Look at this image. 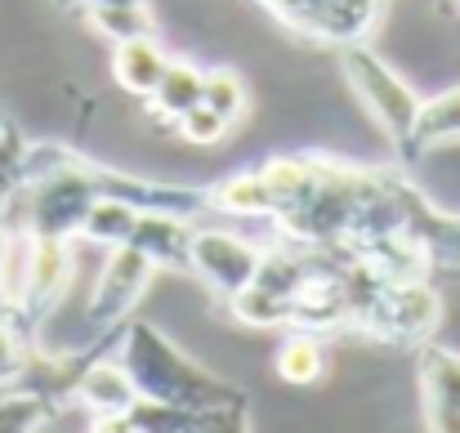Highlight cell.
Wrapping results in <instances>:
<instances>
[{
    "mask_svg": "<svg viewBox=\"0 0 460 433\" xmlns=\"http://www.w3.org/2000/svg\"><path fill=\"white\" fill-rule=\"evenodd\" d=\"M90 22L117 45V40H130V36H153V9L148 4H94L90 9Z\"/></svg>",
    "mask_w": 460,
    "mask_h": 433,
    "instance_id": "4fadbf2b",
    "label": "cell"
},
{
    "mask_svg": "<svg viewBox=\"0 0 460 433\" xmlns=\"http://www.w3.org/2000/svg\"><path fill=\"white\" fill-rule=\"evenodd\" d=\"M264 4L291 31H300L317 45H331V49L367 40L376 22V0H264Z\"/></svg>",
    "mask_w": 460,
    "mask_h": 433,
    "instance_id": "277c9868",
    "label": "cell"
},
{
    "mask_svg": "<svg viewBox=\"0 0 460 433\" xmlns=\"http://www.w3.org/2000/svg\"><path fill=\"white\" fill-rule=\"evenodd\" d=\"M326 371V335L317 331H287L278 344V376L291 384H313Z\"/></svg>",
    "mask_w": 460,
    "mask_h": 433,
    "instance_id": "8fae6325",
    "label": "cell"
},
{
    "mask_svg": "<svg viewBox=\"0 0 460 433\" xmlns=\"http://www.w3.org/2000/svg\"><path fill=\"white\" fill-rule=\"evenodd\" d=\"M170 67V54L161 49V40L153 36H130V40H117V54H112V76L126 94L135 99H148L161 81V72Z\"/></svg>",
    "mask_w": 460,
    "mask_h": 433,
    "instance_id": "ba28073f",
    "label": "cell"
},
{
    "mask_svg": "<svg viewBox=\"0 0 460 433\" xmlns=\"http://www.w3.org/2000/svg\"><path fill=\"white\" fill-rule=\"evenodd\" d=\"M420 411L434 433H460V353L425 340L420 344Z\"/></svg>",
    "mask_w": 460,
    "mask_h": 433,
    "instance_id": "52a82bcc",
    "label": "cell"
},
{
    "mask_svg": "<svg viewBox=\"0 0 460 433\" xmlns=\"http://www.w3.org/2000/svg\"><path fill=\"white\" fill-rule=\"evenodd\" d=\"M72 4H85V9H94V4H148V0H72Z\"/></svg>",
    "mask_w": 460,
    "mask_h": 433,
    "instance_id": "2e32d148",
    "label": "cell"
},
{
    "mask_svg": "<svg viewBox=\"0 0 460 433\" xmlns=\"http://www.w3.org/2000/svg\"><path fill=\"white\" fill-rule=\"evenodd\" d=\"M117 358L126 362L139 398L183 407V411L201 416L210 429H246V407H251L246 393L224 384L219 376H210L206 367H197L156 326L126 317L121 340H117Z\"/></svg>",
    "mask_w": 460,
    "mask_h": 433,
    "instance_id": "6da1fadb",
    "label": "cell"
},
{
    "mask_svg": "<svg viewBox=\"0 0 460 433\" xmlns=\"http://www.w3.org/2000/svg\"><path fill=\"white\" fill-rule=\"evenodd\" d=\"M340 54H344V76H349L358 103L371 112V121L385 130V139L394 144V152L402 161H416V121H420V103L425 99L367 40H353Z\"/></svg>",
    "mask_w": 460,
    "mask_h": 433,
    "instance_id": "7a4b0ae2",
    "label": "cell"
},
{
    "mask_svg": "<svg viewBox=\"0 0 460 433\" xmlns=\"http://www.w3.org/2000/svg\"><path fill=\"white\" fill-rule=\"evenodd\" d=\"M72 402L90 411L94 429H112L139 402V389H135V380H130V371H126V362L117 353L81 358L76 380H72Z\"/></svg>",
    "mask_w": 460,
    "mask_h": 433,
    "instance_id": "8992f818",
    "label": "cell"
},
{
    "mask_svg": "<svg viewBox=\"0 0 460 433\" xmlns=\"http://www.w3.org/2000/svg\"><path fill=\"white\" fill-rule=\"evenodd\" d=\"M260 264H264V246H255L251 237H237V233H224V228H206V224L192 228L188 269L219 299L233 304L242 290L255 282Z\"/></svg>",
    "mask_w": 460,
    "mask_h": 433,
    "instance_id": "3957f363",
    "label": "cell"
},
{
    "mask_svg": "<svg viewBox=\"0 0 460 433\" xmlns=\"http://www.w3.org/2000/svg\"><path fill=\"white\" fill-rule=\"evenodd\" d=\"M206 197H210V210H224V215H242V219H269L273 215V197L260 179V165L219 179L215 188H206Z\"/></svg>",
    "mask_w": 460,
    "mask_h": 433,
    "instance_id": "30bf717a",
    "label": "cell"
},
{
    "mask_svg": "<svg viewBox=\"0 0 460 433\" xmlns=\"http://www.w3.org/2000/svg\"><path fill=\"white\" fill-rule=\"evenodd\" d=\"M153 273H156L153 255H144L139 246H112L108 264L99 269V282H94L85 317H90L94 326H103V331L121 326V322L135 313V304L144 299Z\"/></svg>",
    "mask_w": 460,
    "mask_h": 433,
    "instance_id": "5b68a950",
    "label": "cell"
},
{
    "mask_svg": "<svg viewBox=\"0 0 460 433\" xmlns=\"http://www.w3.org/2000/svg\"><path fill=\"white\" fill-rule=\"evenodd\" d=\"M174 130H179L188 144H201V147H206V144H219V139H224L233 126H228L219 112H210L206 103H192V108H188V112L174 121Z\"/></svg>",
    "mask_w": 460,
    "mask_h": 433,
    "instance_id": "9a60e30c",
    "label": "cell"
},
{
    "mask_svg": "<svg viewBox=\"0 0 460 433\" xmlns=\"http://www.w3.org/2000/svg\"><path fill=\"white\" fill-rule=\"evenodd\" d=\"M460 139V85L456 90H443L434 99L420 103V121H416V156L429 152V147L456 144Z\"/></svg>",
    "mask_w": 460,
    "mask_h": 433,
    "instance_id": "7c38bea8",
    "label": "cell"
},
{
    "mask_svg": "<svg viewBox=\"0 0 460 433\" xmlns=\"http://www.w3.org/2000/svg\"><path fill=\"white\" fill-rule=\"evenodd\" d=\"M201 103H206L210 112H219L228 126H237V121L246 117V81H242L237 72H228V67H215V72H206Z\"/></svg>",
    "mask_w": 460,
    "mask_h": 433,
    "instance_id": "5bb4252c",
    "label": "cell"
},
{
    "mask_svg": "<svg viewBox=\"0 0 460 433\" xmlns=\"http://www.w3.org/2000/svg\"><path fill=\"white\" fill-rule=\"evenodd\" d=\"M201 85H206V72L183 63V58H170V67L161 72L156 90L148 94V108H153L156 121H179L192 103H201Z\"/></svg>",
    "mask_w": 460,
    "mask_h": 433,
    "instance_id": "9c48e42d",
    "label": "cell"
},
{
    "mask_svg": "<svg viewBox=\"0 0 460 433\" xmlns=\"http://www.w3.org/2000/svg\"><path fill=\"white\" fill-rule=\"evenodd\" d=\"M63 4H72V0H63Z\"/></svg>",
    "mask_w": 460,
    "mask_h": 433,
    "instance_id": "e0dca14e",
    "label": "cell"
}]
</instances>
